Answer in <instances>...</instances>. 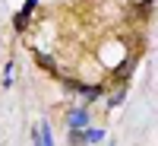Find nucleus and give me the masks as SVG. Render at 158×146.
Returning a JSON list of instances; mask_svg holds the SVG:
<instances>
[{
  "label": "nucleus",
  "mask_w": 158,
  "mask_h": 146,
  "mask_svg": "<svg viewBox=\"0 0 158 146\" xmlns=\"http://www.w3.org/2000/svg\"><path fill=\"white\" fill-rule=\"evenodd\" d=\"M35 60H38V64H41V67H44L48 73H57V67H54V60H51L48 54H35Z\"/></svg>",
  "instance_id": "39448f33"
},
{
  "label": "nucleus",
  "mask_w": 158,
  "mask_h": 146,
  "mask_svg": "<svg viewBox=\"0 0 158 146\" xmlns=\"http://www.w3.org/2000/svg\"><path fill=\"white\" fill-rule=\"evenodd\" d=\"M111 146H114V143H111Z\"/></svg>",
  "instance_id": "9b49d317"
},
{
  "label": "nucleus",
  "mask_w": 158,
  "mask_h": 146,
  "mask_svg": "<svg viewBox=\"0 0 158 146\" xmlns=\"http://www.w3.org/2000/svg\"><path fill=\"white\" fill-rule=\"evenodd\" d=\"M101 137H104V134H101V130H89V137H85V140H89V143H98Z\"/></svg>",
  "instance_id": "6e6552de"
},
{
  "label": "nucleus",
  "mask_w": 158,
  "mask_h": 146,
  "mask_svg": "<svg viewBox=\"0 0 158 146\" xmlns=\"http://www.w3.org/2000/svg\"><path fill=\"white\" fill-rule=\"evenodd\" d=\"M32 140H35V146H54V134H51V127L48 124H41L32 134Z\"/></svg>",
  "instance_id": "f257e3e1"
},
{
  "label": "nucleus",
  "mask_w": 158,
  "mask_h": 146,
  "mask_svg": "<svg viewBox=\"0 0 158 146\" xmlns=\"http://www.w3.org/2000/svg\"><path fill=\"white\" fill-rule=\"evenodd\" d=\"M85 124H89V111H85V108H76V111H70V127H73V130L85 127Z\"/></svg>",
  "instance_id": "7ed1b4c3"
},
{
  "label": "nucleus",
  "mask_w": 158,
  "mask_h": 146,
  "mask_svg": "<svg viewBox=\"0 0 158 146\" xmlns=\"http://www.w3.org/2000/svg\"><path fill=\"white\" fill-rule=\"evenodd\" d=\"M67 86H70V89H76V92H82L85 99H98V92H101L98 86H82V83H76V79H67Z\"/></svg>",
  "instance_id": "f03ea898"
},
{
  "label": "nucleus",
  "mask_w": 158,
  "mask_h": 146,
  "mask_svg": "<svg viewBox=\"0 0 158 146\" xmlns=\"http://www.w3.org/2000/svg\"><path fill=\"white\" fill-rule=\"evenodd\" d=\"M10 83H13V64L3 67V86H10Z\"/></svg>",
  "instance_id": "0eeeda50"
},
{
  "label": "nucleus",
  "mask_w": 158,
  "mask_h": 146,
  "mask_svg": "<svg viewBox=\"0 0 158 146\" xmlns=\"http://www.w3.org/2000/svg\"><path fill=\"white\" fill-rule=\"evenodd\" d=\"M152 3H155V0H146V7H152Z\"/></svg>",
  "instance_id": "9d476101"
},
{
  "label": "nucleus",
  "mask_w": 158,
  "mask_h": 146,
  "mask_svg": "<svg viewBox=\"0 0 158 146\" xmlns=\"http://www.w3.org/2000/svg\"><path fill=\"white\" fill-rule=\"evenodd\" d=\"M123 92H127V89L120 86V89H117V92H114V95L108 99V105H111V108H114V105H120V102H123Z\"/></svg>",
  "instance_id": "423d86ee"
},
{
  "label": "nucleus",
  "mask_w": 158,
  "mask_h": 146,
  "mask_svg": "<svg viewBox=\"0 0 158 146\" xmlns=\"http://www.w3.org/2000/svg\"><path fill=\"white\" fill-rule=\"evenodd\" d=\"M25 25H29V13H16V19H13V29H16V32H25Z\"/></svg>",
  "instance_id": "20e7f679"
},
{
  "label": "nucleus",
  "mask_w": 158,
  "mask_h": 146,
  "mask_svg": "<svg viewBox=\"0 0 158 146\" xmlns=\"http://www.w3.org/2000/svg\"><path fill=\"white\" fill-rule=\"evenodd\" d=\"M35 3H38V0H25V7H22V13H29V16H32V13H35Z\"/></svg>",
  "instance_id": "1a4fd4ad"
}]
</instances>
